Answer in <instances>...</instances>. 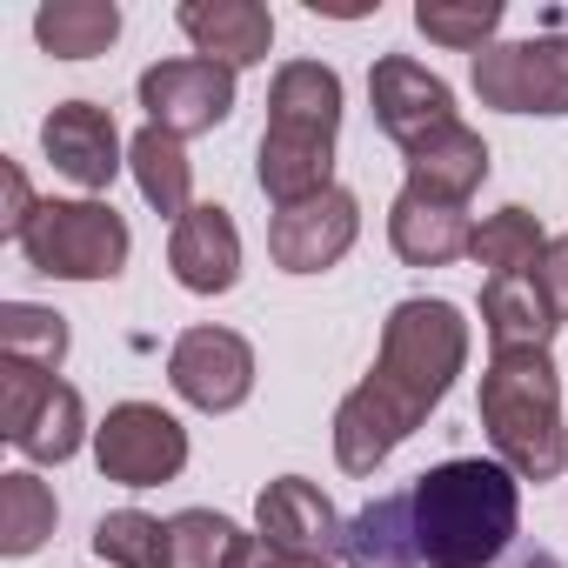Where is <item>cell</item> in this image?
Returning <instances> with one entry per match:
<instances>
[{
    "instance_id": "obj_1",
    "label": "cell",
    "mask_w": 568,
    "mask_h": 568,
    "mask_svg": "<svg viewBox=\"0 0 568 568\" xmlns=\"http://www.w3.org/2000/svg\"><path fill=\"white\" fill-rule=\"evenodd\" d=\"M521 521V488L501 462L462 455L428 468L415 488L368 501L342 555L355 568H488Z\"/></svg>"
},
{
    "instance_id": "obj_2",
    "label": "cell",
    "mask_w": 568,
    "mask_h": 568,
    "mask_svg": "<svg viewBox=\"0 0 568 568\" xmlns=\"http://www.w3.org/2000/svg\"><path fill=\"white\" fill-rule=\"evenodd\" d=\"M468 362V322L448 302H402L382 335L375 375L335 408V462L348 475H375L448 395V382Z\"/></svg>"
},
{
    "instance_id": "obj_3",
    "label": "cell",
    "mask_w": 568,
    "mask_h": 568,
    "mask_svg": "<svg viewBox=\"0 0 568 568\" xmlns=\"http://www.w3.org/2000/svg\"><path fill=\"white\" fill-rule=\"evenodd\" d=\"M335 128H342V81L322 61H288L267 94L261 134V194L274 207H302L335 187Z\"/></svg>"
},
{
    "instance_id": "obj_4",
    "label": "cell",
    "mask_w": 568,
    "mask_h": 568,
    "mask_svg": "<svg viewBox=\"0 0 568 568\" xmlns=\"http://www.w3.org/2000/svg\"><path fill=\"white\" fill-rule=\"evenodd\" d=\"M481 428L515 481H555L561 475V382L548 348L495 355L481 375Z\"/></svg>"
},
{
    "instance_id": "obj_5",
    "label": "cell",
    "mask_w": 568,
    "mask_h": 568,
    "mask_svg": "<svg viewBox=\"0 0 568 568\" xmlns=\"http://www.w3.org/2000/svg\"><path fill=\"white\" fill-rule=\"evenodd\" d=\"M21 254L54 281H108L128 261V221L108 201H48L28 221Z\"/></svg>"
},
{
    "instance_id": "obj_6",
    "label": "cell",
    "mask_w": 568,
    "mask_h": 568,
    "mask_svg": "<svg viewBox=\"0 0 568 568\" xmlns=\"http://www.w3.org/2000/svg\"><path fill=\"white\" fill-rule=\"evenodd\" d=\"M0 435L28 462H68L81 448V395L54 368L0 355Z\"/></svg>"
},
{
    "instance_id": "obj_7",
    "label": "cell",
    "mask_w": 568,
    "mask_h": 568,
    "mask_svg": "<svg viewBox=\"0 0 568 568\" xmlns=\"http://www.w3.org/2000/svg\"><path fill=\"white\" fill-rule=\"evenodd\" d=\"M94 462L121 488H161L187 468V428L154 402H121L94 428Z\"/></svg>"
},
{
    "instance_id": "obj_8",
    "label": "cell",
    "mask_w": 568,
    "mask_h": 568,
    "mask_svg": "<svg viewBox=\"0 0 568 568\" xmlns=\"http://www.w3.org/2000/svg\"><path fill=\"white\" fill-rule=\"evenodd\" d=\"M475 94L501 114H568V41H508L475 54Z\"/></svg>"
},
{
    "instance_id": "obj_9",
    "label": "cell",
    "mask_w": 568,
    "mask_h": 568,
    "mask_svg": "<svg viewBox=\"0 0 568 568\" xmlns=\"http://www.w3.org/2000/svg\"><path fill=\"white\" fill-rule=\"evenodd\" d=\"M368 101H375L382 134H388L402 154H415L428 134H442V128H455V121H462V114H455L448 81H442V74H428V68H422V61H408V54H382V61H375V74H368Z\"/></svg>"
},
{
    "instance_id": "obj_10",
    "label": "cell",
    "mask_w": 568,
    "mask_h": 568,
    "mask_svg": "<svg viewBox=\"0 0 568 568\" xmlns=\"http://www.w3.org/2000/svg\"><path fill=\"white\" fill-rule=\"evenodd\" d=\"M141 108H148V128H168V134H207L234 114V68L221 61H161L141 74Z\"/></svg>"
},
{
    "instance_id": "obj_11",
    "label": "cell",
    "mask_w": 568,
    "mask_h": 568,
    "mask_svg": "<svg viewBox=\"0 0 568 568\" xmlns=\"http://www.w3.org/2000/svg\"><path fill=\"white\" fill-rule=\"evenodd\" d=\"M168 382L201 415H227L254 388V348L234 328H187L174 342V355H168Z\"/></svg>"
},
{
    "instance_id": "obj_12",
    "label": "cell",
    "mask_w": 568,
    "mask_h": 568,
    "mask_svg": "<svg viewBox=\"0 0 568 568\" xmlns=\"http://www.w3.org/2000/svg\"><path fill=\"white\" fill-rule=\"evenodd\" d=\"M355 234H362L355 194H348V187H328V194H315V201H302V207H281V214H274L267 254L288 267V274H322V267H335V261L355 247Z\"/></svg>"
},
{
    "instance_id": "obj_13",
    "label": "cell",
    "mask_w": 568,
    "mask_h": 568,
    "mask_svg": "<svg viewBox=\"0 0 568 568\" xmlns=\"http://www.w3.org/2000/svg\"><path fill=\"white\" fill-rule=\"evenodd\" d=\"M41 148H48V161H54L74 187H108V181L121 174L114 114L94 108V101H61V108L41 121Z\"/></svg>"
},
{
    "instance_id": "obj_14",
    "label": "cell",
    "mask_w": 568,
    "mask_h": 568,
    "mask_svg": "<svg viewBox=\"0 0 568 568\" xmlns=\"http://www.w3.org/2000/svg\"><path fill=\"white\" fill-rule=\"evenodd\" d=\"M254 521H261L267 548L322 555V561H328V548H342V535H348V521L328 508V495H322L315 481H302V475L267 481V488H261V501H254Z\"/></svg>"
},
{
    "instance_id": "obj_15",
    "label": "cell",
    "mask_w": 568,
    "mask_h": 568,
    "mask_svg": "<svg viewBox=\"0 0 568 568\" xmlns=\"http://www.w3.org/2000/svg\"><path fill=\"white\" fill-rule=\"evenodd\" d=\"M181 34L201 48V61L254 68L274 48V14L261 8V0H187V8H181Z\"/></svg>"
},
{
    "instance_id": "obj_16",
    "label": "cell",
    "mask_w": 568,
    "mask_h": 568,
    "mask_svg": "<svg viewBox=\"0 0 568 568\" xmlns=\"http://www.w3.org/2000/svg\"><path fill=\"white\" fill-rule=\"evenodd\" d=\"M168 267H174L181 288H194V295H227L241 281V234H234L227 207H214V201L194 207L174 227V241H168Z\"/></svg>"
},
{
    "instance_id": "obj_17",
    "label": "cell",
    "mask_w": 568,
    "mask_h": 568,
    "mask_svg": "<svg viewBox=\"0 0 568 568\" xmlns=\"http://www.w3.org/2000/svg\"><path fill=\"white\" fill-rule=\"evenodd\" d=\"M388 241H395L402 261H415V267H442V261H455V254L475 247V227H468V207H455V201H428V194L402 187V194H395V214H388Z\"/></svg>"
},
{
    "instance_id": "obj_18",
    "label": "cell",
    "mask_w": 568,
    "mask_h": 568,
    "mask_svg": "<svg viewBox=\"0 0 568 568\" xmlns=\"http://www.w3.org/2000/svg\"><path fill=\"white\" fill-rule=\"evenodd\" d=\"M481 174H488V141H481L468 121L428 134V141L408 154V187L428 194V201H455V207H468V194L481 187Z\"/></svg>"
},
{
    "instance_id": "obj_19",
    "label": "cell",
    "mask_w": 568,
    "mask_h": 568,
    "mask_svg": "<svg viewBox=\"0 0 568 568\" xmlns=\"http://www.w3.org/2000/svg\"><path fill=\"white\" fill-rule=\"evenodd\" d=\"M481 328L495 342V355H515V348H548L555 335V315L535 288V274H495L481 281Z\"/></svg>"
},
{
    "instance_id": "obj_20",
    "label": "cell",
    "mask_w": 568,
    "mask_h": 568,
    "mask_svg": "<svg viewBox=\"0 0 568 568\" xmlns=\"http://www.w3.org/2000/svg\"><path fill=\"white\" fill-rule=\"evenodd\" d=\"M128 168H134V181H141V194H148L154 214H168L174 227L194 214V168H187V154H181V134L141 128V134L128 141Z\"/></svg>"
},
{
    "instance_id": "obj_21",
    "label": "cell",
    "mask_w": 568,
    "mask_h": 568,
    "mask_svg": "<svg viewBox=\"0 0 568 568\" xmlns=\"http://www.w3.org/2000/svg\"><path fill=\"white\" fill-rule=\"evenodd\" d=\"M34 34L54 61H94L114 48L121 34V8L114 0H48V8L34 14Z\"/></svg>"
},
{
    "instance_id": "obj_22",
    "label": "cell",
    "mask_w": 568,
    "mask_h": 568,
    "mask_svg": "<svg viewBox=\"0 0 568 568\" xmlns=\"http://www.w3.org/2000/svg\"><path fill=\"white\" fill-rule=\"evenodd\" d=\"M468 254L488 267V281H495V274H535L541 254H548V234H541V221H535L528 207H501V214H488V221L475 227V247H468Z\"/></svg>"
},
{
    "instance_id": "obj_23",
    "label": "cell",
    "mask_w": 568,
    "mask_h": 568,
    "mask_svg": "<svg viewBox=\"0 0 568 568\" xmlns=\"http://www.w3.org/2000/svg\"><path fill=\"white\" fill-rule=\"evenodd\" d=\"M94 555L108 568H174V528L141 508H114L94 528Z\"/></svg>"
},
{
    "instance_id": "obj_24",
    "label": "cell",
    "mask_w": 568,
    "mask_h": 568,
    "mask_svg": "<svg viewBox=\"0 0 568 568\" xmlns=\"http://www.w3.org/2000/svg\"><path fill=\"white\" fill-rule=\"evenodd\" d=\"M54 535V488L28 468L0 475V548L8 555H34Z\"/></svg>"
},
{
    "instance_id": "obj_25",
    "label": "cell",
    "mask_w": 568,
    "mask_h": 568,
    "mask_svg": "<svg viewBox=\"0 0 568 568\" xmlns=\"http://www.w3.org/2000/svg\"><path fill=\"white\" fill-rule=\"evenodd\" d=\"M168 528H174V568H241L247 548H254V541H247L227 515H214V508H187V515H174Z\"/></svg>"
},
{
    "instance_id": "obj_26",
    "label": "cell",
    "mask_w": 568,
    "mask_h": 568,
    "mask_svg": "<svg viewBox=\"0 0 568 568\" xmlns=\"http://www.w3.org/2000/svg\"><path fill=\"white\" fill-rule=\"evenodd\" d=\"M0 355H8V362H34V368H61V355H68V322H61L54 308L8 302V308H0Z\"/></svg>"
},
{
    "instance_id": "obj_27",
    "label": "cell",
    "mask_w": 568,
    "mask_h": 568,
    "mask_svg": "<svg viewBox=\"0 0 568 568\" xmlns=\"http://www.w3.org/2000/svg\"><path fill=\"white\" fill-rule=\"evenodd\" d=\"M415 28L455 54H481L495 48V28H501V0H468V8H455V0H422L415 8Z\"/></svg>"
},
{
    "instance_id": "obj_28",
    "label": "cell",
    "mask_w": 568,
    "mask_h": 568,
    "mask_svg": "<svg viewBox=\"0 0 568 568\" xmlns=\"http://www.w3.org/2000/svg\"><path fill=\"white\" fill-rule=\"evenodd\" d=\"M535 288H541V302H548V315L561 328L568 322V241H548V254L535 267Z\"/></svg>"
},
{
    "instance_id": "obj_29",
    "label": "cell",
    "mask_w": 568,
    "mask_h": 568,
    "mask_svg": "<svg viewBox=\"0 0 568 568\" xmlns=\"http://www.w3.org/2000/svg\"><path fill=\"white\" fill-rule=\"evenodd\" d=\"M0 194H8V214H0V234H8V241H21V234H28V221H34L41 207H34V194H28V174H21L14 161H0Z\"/></svg>"
},
{
    "instance_id": "obj_30",
    "label": "cell",
    "mask_w": 568,
    "mask_h": 568,
    "mask_svg": "<svg viewBox=\"0 0 568 568\" xmlns=\"http://www.w3.org/2000/svg\"><path fill=\"white\" fill-rule=\"evenodd\" d=\"M241 568H328V561H322V555H288V548H267V541H254Z\"/></svg>"
}]
</instances>
